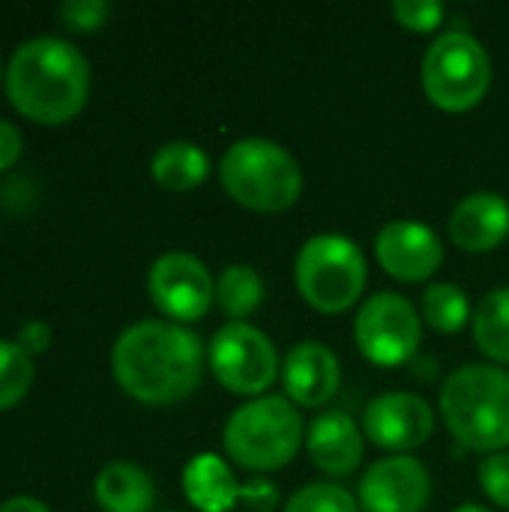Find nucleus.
<instances>
[{"label": "nucleus", "mask_w": 509, "mask_h": 512, "mask_svg": "<svg viewBox=\"0 0 509 512\" xmlns=\"http://www.w3.org/2000/svg\"><path fill=\"white\" fill-rule=\"evenodd\" d=\"M111 372L126 396L144 405L189 399L204 375L201 339L174 321H138L111 348Z\"/></svg>", "instance_id": "f257e3e1"}, {"label": "nucleus", "mask_w": 509, "mask_h": 512, "mask_svg": "<svg viewBox=\"0 0 509 512\" xmlns=\"http://www.w3.org/2000/svg\"><path fill=\"white\" fill-rule=\"evenodd\" d=\"M9 105L30 123L60 126L81 114L90 96V63L78 45L60 36L21 42L3 72Z\"/></svg>", "instance_id": "f03ea898"}, {"label": "nucleus", "mask_w": 509, "mask_h": 512, "mask_svg": "<svg viewBox=\"0 0 509 512\" xmlns=\"http://www.w3.org/2000/svg\"><path fill=\"white\" fill-rule=\"evenodd\" d=\"M441 417L450 435L474 453L509 447V372L495 363L456 369L441 387Z\"/></svg>", "instance_id": "7ed1b4c3"}, {"label": "nucleus", "mask_w": 509, "mask_h": 512, "mask_svg": "<svg viewBox=\"0 0 509 512\" xmlns=\"http://www.w3.org/2000/svg\"><path fill=\"white\" fill-rule=\"evenodd\" d=\"M219 177L225 192L255 213H285L303 192L300 162L270 138L234 141L219 162Z\"/></svg>", "instance_id": "20e7f679"}, {"label": "nucleus", "mask_w": 509, "mask_h": 512, "mask_svg": "<svg viewBox=\"0 0 509 512\" xmlns=\"http://www.w3.org/2000/svg\"><path fill=\"white\" fill-rule=\"evenodd\" d=\"M306 441L300 411L282 396H258L237 408L225 423V453L252 474H270L294 462Z\"/></svg>", "instance_id": "39448f33"}, {"label": "nucleus", "mask_w": 509, "mask_h": 512, "mask_svg": "<svg viewBox=\"0 0 509 512\" xmlns=\"http://www.w3.org/2000/svg\"><path fill=\"white\" fill-rule=\"evenodd\" d=\"M366 279V255L345 234H315L303 243L294 264L300 297L321 315H342L357 306Z\"/></svg>", "instance_id": "423d86ee"}, {"label": "nucleus", "mask_w": 509, "mask_h": 512, "mask_svg": "<svg viewBox=\"0 0 509 512\" xmlns=\"http://www.w3.org/2000/svg\"><path fill=\"white\" fill-rule=\"evenodd\" d=\"M492 84V60L483 42L468 30L441 33L423 57V93L450 114L477 108Z\"/></svg>", "instance_id": "0eeeda50"}, {"label": "nucleus", "mask_w": 509, "mask_h": 512, "mask_svg": "<svg viewBox=\"0 0 509 512\" xmlns=\"http://www.w3.org/2000/svg\"><path fill=\"white\" fill-rule=\"evenodd\" d=\"M354 339L369 363L381 369H396L417 354L423 321L408 297L381 291L360 306L354 318Z\"/></svg>", "instance_id": "6e6552de"}, {"label": "nucleus", "mask_w": 509, "mask_h": 512, "mask_svg": "<svg viewBox=\"0 0 509 512\" xmlns=\"http://www.w3.org/2000/svg\"><path fill=\"white\" fill-rule=\"evenodd\" d=\"M207 363L219 384L237 396H261L279 375V354L273 342L246 321H231L216 330Z\"/></svg>", "instance_id": "1a4fd4ad"}, {"label": "nucleus", "mask_w": 509, "mask_h": 512, "mask_svg": "<svg viewBox=\"0 0 509 512\" xmlns=\"http://www.w3.org/2000/svg\"><path fill=\"white\" fill-rule=\"evenodd\" d=\"M147 294L168 321L192 324L216 303V279L198 255L165 252L147 273Z\"/></svg>", "instance_id": "9d476101"}, {"label": "nucleus", "mask_w": 509, "mask_h": 512, "mask_svg": "<svg viewBox=\"0 0 509 512\" xmlns=\"http://www.w3.org/2000/svg\"><path fill=\"white\" fill-rule=\"evenodd\" d=\"M183 495L198 512H234L237 507L270 512L282 501L279 489L267 480L240 486L228 462L216 453H198L189 459L183 468Z\"/></svg>", "instance_id": "9b49d317"}, {"label": "nucleus", "mask_w": 509, "mask_h": 512, "mask_svg": "<svg viewBox=\"0 0 509 512\" xmlns=\"http://www.w3.org/2000/svg\"><path fill=\"white\" fill-rule=\"evenodd\" d=\"M435 432V411L417 393H384L366 405L363 435L390 453H411Z\"/></svg>", "instance_id": "f8f14e48"}, {"label": "nucleus", "mask_w": 509, "mask_h": 512, "mask_svg": "<svg viewBox=\"0 0 509 512\" xmlns=\"http://www.w3.org/2000/svg\"><path fill=\"white\" fill-rule=\"evenodd\" d=\"M429 498V471L414 456H387L369 465L360 480V504L366 512H423Z\"/></svg>", "instance_id": "ddd939ff"}, {"label": "nucleus", "mask_w": 509, "mask_h": 512, "mask_svg": "<svg viewBox=\"0 0 509 512\" xmlns=\"http://www.w3.org/2000/svg\"><path fill=\"white\" fill-rule=\"evenodd\" d=\"M375 255L387 276L399 282H426L438 273L444 261V246L429 225L399 219L378 231Z\"/></svg>", "instance_id": "4468645a"}, {"label": "nucleus", "mask_w": 509, "mask_h": 512, "mask_svg": "<svg viewBox=\"0 0 509 512\" xmlns=\"http://www.w3.org/2000/svg\"><path fill=\"white\" fill-rule=\"evenodd\" d=\"M342 384L336 354L321 342H300L282 360V387L294 405L324 408Z\"/></svg>", "instance_id": "2eb2a0df"}, {"label": "nucleus", "mask_w": 509, "mask_h": 512, "mask_svg": "<svg viewBox=\"0 0 509 512\" xmlns=\"http://www.w3.org/2000/svg\"><path fill=\"white\" fill-rule=\"evenodd\" d=\"M303 444L312 465L327 477H348L363 462V432L348 411H321Z\"/></svg>", "instance_id": "dca6fc26"}, {"label": "nucleus", "mask_w": 509, "mask_h": 512, "mask_svg": "<svg viewBox=\"0 0 509 512\" xmlns=\"http://www.w3.org/2000/svg\"><path fill=\"white\" fill-rule=\"evenodd\" d=\"M450 240L471 252H492L509 237V201L498 192H471L450 213Z\"/></svg>", "instance_id": "f3484780"}, {"label": "nucleus", "mask_w": 509, "mask_h": 512, "mask_svg": "<svg viewBox=\"0 0 509 512\" xmlns=\"http://www.w3.org/2000/svg\"><path fill=\"white\" fill-rule=\"evenodd\" d=\"M93 495L102 512H150L156 504L153 477L132 462H111L96 474Z\"/></svg>", "instance_id": "a211bd4d"}, {"label": "nucleus", "mask_w": 509, "mask_h": 512, "mask_svg": "<svg viewBox=\"0 0 509 512\" xmlns=\"http://www.w3.org/2000/svg\"><path fill=\"white\" fill-rule=\"evenodd\" d=\"M150 174L165 192H192L210 174V156L192 141H168L150 159Z\"/></svg>", "instance_id": "6ab92c4d"}, {"label": "nucleus", "mask_w": 509, "mask_h": 512, "mask_svg": "<svg viewBox=\"0 0 509 512\" xmlns=\"http://www.w3.org/2000/svg\"><path fill=\"white\" fill-rule=\"evenodd\" d=\"M474 345L495 360V366H509V288L489 291L471 318Z\"/></svg>", "instance_id": "aec40b11"}, {"label": "nucleus", "mask_w": 509, "mask_h": 512, "mask_svg": "<svg viewBox=\"0 0 509 512\" xmlns=\"http://www.w3.org/2000/svg\"><path fill=\"white\" fill-rule=\"evenodd\" d=\"M216 303L231 321H246L264 303V282L255 267L231 264L216 282Z\"/></svg>", "instance_id": "412c9836"}, {"label": "nucleus", "mask_w": 509, "mask_h": 512, "mask_svg": "<svg viewBox=\"0 0 509 512\" xmlns=\"http://www.w3.org/2000/svg\"><path fill=\"white\" fill-rule=\"evenodd\" d=\"M474 318L471 303L462 288L450 282H435L423 291V321L438 333H459Z\"/></svg>", "instance_id": "4be33fe9"}, {"label": "nucleus", "mask_w": 509, "mask_h": 512, "mask_svg": "<svg viewBox=\"0 0 509 512\" xmlns=\"http://www.w3.org/2000/svg\"><path fill=\"white\" fill-rule=\"evenodd\" d=\"M33 375H36L33 357L24 354L15 342L0 339V411L15 408L27 396Z\"/></svg>", "instance_id": "5701e85b"}, {"label": "nucleus", "mask_w": 509, "mask_h": 512, "mask_svg": "<svg viewBox=\"0 0 509 512\" xmlns=\"http://www.w3.org/2000/svg\"><path fill=\"white\" fill-rule=\"evenodd\" d=\"M282 512H360V504L336 483H312L294 492Z\"/></svg>", "instance_id": "b1692460"}, {"label": "nucleus", "mask_w": 509, "mask_h": 512, "mask_svg": "<svg viewBox=\"0 0 509 512\" xmlns=\"http://www.w3.org/2000/svg\"><path fill=\"white\" fill-rule=\"evenodd\" d=\"M393 18L411 33H435L444 21L441 0H396Z\"/></svg>", "instance_id": "393cba45"}, {"label": "nucleus", "mask_w": 509, "mask_h": 512, "mask_svg": "<svg viewBox=\"0 0 509 512\" xmlns=\"http://www.w3.org/2000/svg\"><path fill=\"white\" fill-rule=\"evenodd\" d=\"M60 21L66 30L75 33H93L105 24V18L111 15V3L105 0H69L57 9Z\"/></svg>", "instance_id": "a878e982"}, {"label": "nucleus", "mask_w": 509, "mask_h": 512, "mask_svg": "<svg viewBox=\"0 0 509 512\" xmlns=\"http://www.w3.org/2000/svg\"><path fill=\"white\" fill-rule=\"evenodd\" d=\"M480 486L489 495L492 504L509 510V450L492 453L480 462Z\"/></svg>", "instance_id": "bb28decb"}, {"label": "nucleus", "mask_w": 509, "mask_h": 512, "mask_svg": "<svg viewBox=\"0 0 509 512\" xmlns=\"http://www.w3.org/2000/svg\"><path fill=\"white\" fill-rule=\"evenodd\" d=\"M15 345H18L24 354L36 357V354H42V351L51 345V327H48L45 321H27V324L18 330Z\"/></svg>", "instance_id": "cd10ccee"}, {"label": "nucleus", "mask_w": 509, "mask_h": 512, "mask_svg": "<svg viewBox=\"0 0 509 512\" xmlns=\"http://www.w3.org/2000/svg\"><path fill=\"white\" fill-rule=\"evenodd\" d=\"M21 159V132L15 123L0 117V174Z\"/></svg>", "instance_id": "c85d7f7f"}, {"label": "nucleus", "mask_w": 509, "mask_h": 512, "mask_svg": "<svg viewBox=\"0 0 509 512\" xmlns=\"http://www.w3.org/2000/svg\"><path fill=\"white\" fill-rule=\"evenodd\" d=\"M0 512H51L39 498H30V495H15L9 501L0 504Z\"/></svg>", "instance_id": "c756f323"}, {"label": "nucleus", "mask_w": 509, "mask_h": 512, "mask_svg": "<svg viewBox=\"0 0 509 512\" xmlns=\"http://www.w3.org/2000/svg\"><path fill=\"white\" fill-rule=\"evenodd\" d=\"M453 512H489V510H483V507H474V504H465V507H459V510H453Z\"/></svg>", "instance_id": "7c9ffc66"}, {"label": "nucleus", "mask_w": 509, "mask_h": 512, "mask_svg": "<svg viewBox=\"0 0 509 512\" xmlns=\"http://www.w3.org/2000/svg\"><path fill=\"white\" fill-rule=\"evenodd\" d=\"M3 72H6V69H3V66H0V84H3Z\"/></svg>", "instance_id": "2f4dec72"}]
</instances>
